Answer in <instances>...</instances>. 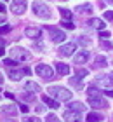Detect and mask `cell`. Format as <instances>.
Listing matches in <instances>:
<instances>
[{
	"label": "cell",
	"mask_w": 113,
	"mask_h": 122,
	"mask_svg": "<svg viewBox=\"0 0 113 122\" xmlns=\"http://www.w3.org/2000/svg\"><path fill=\"white\" fill-rule=\"evenodd\" d=\"M77 42H78V44H82V46H85V47L92 46V40H90V38H87V37H80Z\"/></svg>",
	"instance_id": "cb8c5ba5"
},
{
	"label": "cell",
	"mask_w": 113,
	"mask_h": 122,
	"mask_svg": "<svg viewBox=\"0 0 113 122\" xmlns=\"http://www.w3.org/2000/svg\"><path fill=\"white\" fill-rule=\"evenodd\" d=\"M31 7H33V12H35L38 18H42V19H49V18H50V9H49L47 4L37 0V2H33Z\"/></svg>",
	"instance_id": "7a4b0ae2"
},
{
	"label": "cell",
	"mask_w": 113,
	"mask_h": 122,
	"mask_svg": "<svg viewBox=\"0 0 113 122\" xmlns=\"http://www.w3.org/2000/svg\"><path fill=\"white\" fill-rule=\"evenodd\" d=\"M25 35L28 38H31V40H38V38L42 37V31L40 28H35V26H28V28L25 30Z\"/></svg>",
	"instance_id": "9c48e42d"
},
{
	"label": "cell",
	"mask_w": 113,
	"mask_h": 122,
	"mask_svg": "<svg viewBox=\"0 0 113 122\" xmlns=\"http://www.w3.org/2000/svg\"><path fill=\"white\" fill-rule=\"evenodd\" d=\"M23 75H26L25 68H23V70H9V77H10L12 80H21Z\"/></svg>",
	"instance_id": "9a60e30c"
},
{
	"label": "cell",
	"mask_w": 113,
	"mask_h": 122,
	"mask_svg": "<svg viewBox=\"0 0 113 122\" xmlns=\"http://www.w3.org/2000/svg\"><path fill=\"white\" fill-rule=\"evenodd\" d=\"M59 12H61V16H63L64 19H70V18H71V12H70L68 9H59Z\"/></svg>",
	"instance_id": "484cf974"
},
{
	"label": "cell",
	"mask_w": 113,
	"mask_h": 122,
	"mask_svg": "<svg viewBox=\"0 0 113 122\" xmlns=\"http://www.w3.org/2000/svg\"><path fill=\"white\" fill-rule=\"evenodd\" d=\"M2 82H4V75L0 73V84H2Z\"/></svg>",
	"instance_id": "60d3db41"
},
{
	"label": "cell",
	"mask_w": 113,
	"mask_h": 122,
	"mask_svg": "<svg viewBox=\"0 0 113 122\" xmlns=\"http://www.w3.org/2000/svg\"><path fill=\"white\" fill-rule=\"evenodd\" d=\"M108 65V59L104 56H96L94 59V68H104V66Z\"/></svg>",
	"instance_id": "e0dca14e"
},
{
	"label": "cell",
	"mask_w": 113,
	"mask_h": 122,
	"mask_svg": "<svg viewBox=\"0 0 113 122\" xmlns=\"http://www.w3.org/2000/svg\"><path fill=\"white\" fill-rule=\"evenodd\" d=\"M75 49H77V46H75V44H63V46L59 47V54H61V56H64V58H68V56H73Z\"/></svg>",
	"instance_id": "ba28073f"
},
{
	"label": "cell",
	"mask_w": 113,
	"mask_h": 122,
	"mask_svg": "<svg viewBox=\"0 0 113 122\" xmlns=\"http://www.w3.org/2000/svg\"><path fill=\"white\" fill-rule=\"evenodd\" d=\"M26 7H28L26 0H12V4H10V9H12L14 14H23Z\"/></svg>",
	"instance_id": "8992f818"
},
{
	"label": "cell",
	"mask_w": 113,
	"mask_h": 122,
	"mask_svg": "<svg viewBox=\"0 0 113 122\" xmlns=\"http://www.w3.org/2000/svg\"><path fill=\"white\" fill-rule=\"evenodd\" d=\"M70 82H71V86H75V87H80V77H77V75H75V79H71Z\"/></svg>",
	"instance_id": "4316f807"
},
{
	"label": "cell",
	"mask_w": 113,
	"mask_h": 122,
	"mask_svg": "<svg viewBox=\"0 0 113 122\" xmlns=\"http://www.w3.org/2000/svg\"><path fill=\"white\" fill-rule=\"evenodd\" d=\"M19 110H21L23 113H26L28 112V107H26V105H19Z\"/></svg>",
	"instance_id": "74e56055"
},
{
	"label": "cell",
	"mask_w": 113,
	"mask_h": 122,
	"mask_svg": "<svg viewBox=\"0 0 113 122\" xmlns=\"http://www.w3.org/2000/svg\"><path fill=\"white\" fill-rule=\"evenodd\" d=\"M87 23H89V26H92V28L99 30V31H101V30H104V23H103V21H101L99 18H90Z\"/></svg>",
	"instance_id": "5bb4252c"
},
{
	"label": "cell",
	"mask_w": 113,
	"mask_h": 122,
	"mask_svg": "<svg viewBox=\"0 0 113 122\" xmlns=\"http://www.w3.org/2000/svg\"><path fill=\"white\" fill-rule=\"evenodd\" d=\"M99 37L103 38V40H108V37H110V31H106V30H101V33H99Z\"/></svg>",
	"instance_id": "f1b7e54d"
},
{
	"label": "cell",
	"mask_w": 113,
	"mask_h": 122,
	"mask_svg": "<svg viewBox=\"0 0 113 122\" xmlns=\"http://www.w3.org/2000/svg\"><path fill=\"white\" fill-rule=\"evenodd\" d=\"M7 31H10V26H9V25L0 26V35H2V33H7Z\"/></svg>",
	"instance_id": "4dcf8cb0"
},
{
	"label": "cell",
	"mask_w": 113,
	"mask_h": 122,
	"mask_svg": "<svg viewBox=\"0 0 113 122\" xmlns=\"http://www.w3.org/2000/svg\"><path fill=\"white\" fill-rule=\"evenodd\" d=\"M25 87H26V91H31V92H40V86L35 84V82H31V80H28L26 84H25Z\"/></svg>",
	"instance_id": "d6986e66"
},
{
	"label": "cell",
	"mask_w": 113,
	"mask_h": 122,
	"mask_svg": "<svg viewBox=\"0 0 113 122\" xmlns=\"http://www.w3.org/2000/svg\"><path fill=\"white\" fill-rule=\"evenodd\" d=\"M98 82L104 87H111L113 86V73H108V75H99L98 77Z\"/></svg>",
	"instance_id": "7c38bea8"
},
{
	"label": "cell",
	"mask_w": 113,
	"mask_h": 122,
	"mask_svg": "<svg viewBox=\"0 0 113 122\" xmlns=\"http://www.w3.org/2000/svg\"><path fill=\"white\" fill-rule=\"evenodd\" d=\"M23 98L28 99V101H30V99H35V96H33V94H23Z\"/></svg>",
	"instance_id": "d590c367"
},
{
	"label": "cell",
	"mask_w": 113,
	"mask_h": 122,
	"mask_svg": "<svg viewBox=\"0 0 113 122\" xmlns=\"http://www.w3.org/2000/svg\"><path fill=\"white\" fill-rule=\"evenodd\" d=\"M0 23H4V18H2V16H0Z\"/></svg>",
	"instance_id": "7bdbcfd3"
},
{
	"label": "cell",
	"mask_w": 113,
	"mask_h": 122,
	"mask_svg": "<svg viewBox=\"0 0 113 122\" xmlns=\"http://www.w3.org/2000/svg\"><path fill=\"white\" fill-rule=\"evenodd\" d=\"M87 75V70H78L77 71V77H85Z\"/></svg>",
	"instance_id": "836d02e7"
},
{
	"label": "cell",
	"mask_w": 113,
	"mask_h": 122,
	"mask_svg": "<svg viewBox=\"0 0 113 122\" xmlns=\"http://www.w3.org/2000/svg\"><path fill=\"white\" fill-rule=\"evenodd\" d=\"M4 65L5 66H14V65H18L14 59H4Z\"/></svg>",
	"instance_id": "f546056e"
},
{
	"label": "cell",
	"mask_w": 113,
	"mask_h": 122,
	"mask_svg": "<svg viewBox=\"0 0 113 122\" xmlns=\"http://www.w3.org/2000/svg\"><path fill=\"white\" fill-rule=\"evenodd\" d=\"M4 52H5V49H4V46H0V56H4Z\"/></svg>",
	"instance_id": "ab89813d"
},
{
	"label": "cell",
	"mask_w": 113,
	"mask_h": 122,
	"mask_svg": "<svg viewBox=\"0 0 113 122\" xmlns=\"http://www.w3.org/2000/svg\"><path fill=\"white\" fill-rule=\"evenodd\" d=\"M2 113L4 115H18V107H14V105H5V107H2Z\"/></svg>",
	"instance_id": "2e32d148"
},
{
	"label": "cell",
	"mask_w": 113,
	"mask_h": 122,
	"mask_svg": "<svg viewBox=\"0 0 113 122\" xmlns=\"http://www.w3.org/2000/svg\"><path fill=\"white\" fill-rule=\"evenodd\" d=\"M61 26H64L66 30H73V28H75V25H73L70 19H63V21H61Z\"/></svg>",
	"instance_id": "d4e9b609"
},
{
	"label": "cell",
	"mask_w": 113,
	"mask_h": 122,
	"mask_svg": "<svg viewBox=\"0 0 113 122\" xmlns=\"http://www.w3.org/2000/svg\"><path fill=\"white\" fill-rule=\"evenodd\" d=\"M49 96H52L54 99H58V101H68V99H71V92L66 89V87H61V86H52L49 87Z\"/></svg>",
	"instance_id": "6da1fadb"
},
{
	"label": "cell",
	"mask_w": 113,
	"mask_h": 122,
	"mask_svg": "<svg viewBox=\"0 0 113 122\" xmlns=\"http://www.w3.org/2000/svg\"><path fill=\"white\" fill-rule=\"evenodd\" d=\"M10 56H12L16 61H30L31 59V54L28 52L25 47H18V46H14L10 49Z\"/></svg>",
	"instance_id": "3957f363"
},
{
	"label": "cell",
	"mask_w": 113,
	"mask_h": 122,
	"mask_svg": "<svg viewBox=\"0 0 113 122\" xmlns=\"http://www.w3.org/2000/svg\"><path fill=\"white\" fill-rule=\"evenodd\" d=\"M104 19H108V21L113 19V10H108V12H104Z\"/></svg>",
	"instance_id": "d6a6232c"
},
{
	"label": "cell",
	"mask_w": 113,
	"mask_h": 122,
	"mask_svg": "<svg viewBox=\"0 0 113 122\" xmlns=\"http://www.w3.org/2000/svg\"><path fill=\"white\" fill-rule=\"evenodd\" d=\"M45 120H47V122H61L58 117H56V115H52V113H50V115H47V119H45Z\"/></svg>",
	"instance_id": "83f0119b"
},
{
	"label": "cell",
	"mask_w": 113,
	"mask_h": 122,
	"mask_svg": "<svg viewBox=\"0 0 113 122\" xmlns=\"http://www.w3.org/2000/svg\"><path fill=\"white\" fill-rule=\"evenodd\" d=\"M47 30L50 33V38H52V42L56 44H59V42H64V38H66V33L63 30H59V28H54V26H47Z\"/></svg>",
	"instance_id": "5b68a950"
},
{
	"label": "cell",
	"mask_w": 113,
	"mask_h": 122,
	"mask_svg": "<svg viewBox=\"0 0 113 122\" xmlns=\"http://www.w3.org/2000/svg\"><path fill=\"white\" fill-rule=\"evenodd\" d=\"M89 105L92 108H108L106 99H103L101 96H89Z\"/></svg>",
	"instance_id": "52a82bcc"
},
{
	"label": "cell",
	"mask_w": 113,
	"mask_h": 122,
	"mask_svg": "<svg viewBox=\"0 0 113 122\" xmlns=\"http://www.w3.org/2000/svg\"><path fill=\"white\" fill-rule=\"evenodd\" d=\"M63 119L66 122H80V112H73V110H66L63 113Z\"/></svg>",
	"instance_id": "30bf717a"
},
{
	"label": "cell",
	"mask_w": 113,
	"mask_h": 122,
	"mask_svg": "<svg viewBox=\"0 0 113 122\" xmlns=\"http://www.w3.org/2000/svg\"><path fill=\"white\" fill-rule=\"evenodd\" d=\"M92 5H89V4H84V5H78L77 7V12H92Z\"/></svg>",
	"instance_id": "603a6c76"
},
{
	"label": "cell",
	"mask_w": 113,
	"mask_h": 122,
	"mask_svg": "<svg viewBox=\"0 0 113 122\" xmlns=\"http://www.w3.org/2000/svg\"><path fill=\"white\" fill-rule=\"evenodd\" d=\"M2 122H18V120H9V119H7V120H2Z\"/></svg>",
	"instance_id": "b9f144b4"
},
{
	"label": "cell",
	"mask_w": 113,
	"mask_h": 122,
	"mask_svg": "<svg viewBox=\"0 0 113 122\" xmlns=\"http://www.w3.org/2000/svg\"><path fill=\"white\" fill-rule=\"evenodd\" d=\"M89 56H90L89 51H80V52H77L75 58H73V59H75V65H84V63L89 59Z\"/></svg>",
	"instance_id": "8fae6325"
},
{
	"label": "cell",
	"mask_w": 113,
	"mask_h": 122,
	"mask_svg": "<svg viewBox=\"0 0 113 122\" xmlns=\"http://www.w3.org/2000/svg\"><path fill=\"white\" fill-rule=\"evenodd\" d=\"M42 101L47 105L49 108H59V101H58V99H54L52 96H47V94H44V96H42Z\"/></svg>",
	"instance_id": "4fadbf2b"
},
{
	"label": "cell",
	"mask_w": 113,
	"mask_h": 122,
	"mask_svg": "<svg viewBox=\"0 0 113 122\" xmlns=\"http://www.w3.org/2000/svg\"><path fill=\"white\" fill-rule=\"evenodd\" d=\"M56 70H58L59 75H68L70 73V66L64 65V63H56Z\"/></svg>",
	"instance_id": "ac0fdd59"
},
{
	"label": "cell",
	"mask_w": 113,
	"mask_h": 122,
	"mask_svg": "<svg viewBox=\"0 0 113 122\" xmlns=\"http://www.w3.org/2000/svg\"><path fill=\"white\" fill-rule=\"evenodd\" d=\"M99 120H103V115H101V113L90 112V113L87 115V122H99Z\"/></svg>",
	"instance_id": "44dd1931"
},
{
	"label": "cell",
	"mask_w": 113,
	"mask_h": 122,
	"mask_svg": "<svg viewBox=\"0 0 113 122\" xmlns=\"http://www.w3.org/2000/svg\"><path fill=\"white\" fill-rule=\"evenodd\" d=\"M68 107H70V110H73V112H84V110H85V107H84V103H80V101L70 103Z\"/></svg>",
	"instance_id": "ffe728a7"
},
{
	"label": "cell",
	"mask_w": 113,
	"mask_h": 122,
	"mask_svg": "<svg viewBox=\"0 0 113 122\" xmlns=\"http://www.w3.org/2000/svg\"><path fill=\"white\" fill-rule=\"evenodd\" d=\"M0 12H5V5L2 2H0Z\"/></svg>",
	"instance_id": "f35d334b"
},
{
	"label": "cell",
	"mask_w": 113,
	"mask_h": 122,
	"mask_svg": "<svg viewBox=\"0 0 113 122\" xmlns=\"http://www.w3.org/2000/svg\"><path fill=\"white\" fill-rule=\"evenodd\" d=\"M104 94H106L108 98H113V89H106V91H104Z\"/></svg>",
	"instance_id": "8d00e7d4"
},
{
	"label": "cell",
	"mask_w": 113,
	"mask_h": 122,
	"mask_svg": "<svg viewBox=\"0 0 113 122\" xmlns=\"http://www.w3.org/2000/svg\"><path fill=\"white\" fill-rule=\"evenodd\" d=\"M87 96H101V91L94 86H89L87 87Z\"/></svg>",
	"instance_id": "7402d4cb"
},
{
	"label": "cell",
	"mask_w": 113,
	"mask_h": 122,
	"mask_svg": "<svg viewBox=\"0 0 113 122\" xmlns=\"http://www.w3.org/2000/svg\"><path fill=\"white\" fill-rule=\"evenodd\" d=\"M108 2H110V4H113V0H108Z\"/></svg>",
	"instance_id": "ee69618b"
},
{
	"label": "cell",
	"mask_w": 113,
	"mask_h": 122,
	"mask_svg": "<svg viewBox=\"0 0 113 122\" xmlns=\"http://www.w3.org/2000/svg\"><path fill=\"white\" fill-rule=\"evenodd\" d=\"M103 47H106V49H113V46H111L108 40H103Z\"/></svg>",
	"instance_id": "e575fe53"
},
{
	"label": "cell",
	"mask_w": 113,
	"mask_h": 122,
	"mask_svg": "<svg viewBox=\"0 0 113 122\" xmlns=\"http://www.w3.org/2000/svg\"><path fill=\"white\" fill-rule=\"evenodd\" d=\"M23 122H40V119H38V117H26Z\"/></svg>",
	"instance_id": "1f68e13d"
},
{
	"label": "cell",
	"mask_w": 113,
	"mask_h": 122,
	"mask_svg": "<svg viewBox=\"0 0 113 122\" xmlns=\"http://www.w3.org/2000/svg\"><path fill=\"white\" fill-rule=\"evenodd\" d=\"M35 71L38 75L42 77V79H45V80H50L54 77V71H52V68H50L49 65H37V68H35Z\"/></svg>",
	"instance_id": "277c9868"
}]
</instances>
